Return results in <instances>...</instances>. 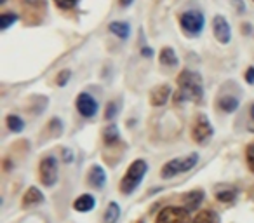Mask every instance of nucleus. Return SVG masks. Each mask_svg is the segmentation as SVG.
I'll use <instances>...</instances> for the list:
<instances>
[{
    "label": "nucleus",
    "instance_id": "1",
    "mask_svg": "<svg viewBox=\"0 0 254 223\" xmlns=\"http://www.w3.org/2000/svg\"><path fill=\"white\" fill-rule=\"evenodd\" d=\"M204 96L202 77L197 72L183 70L178 75V92L174 94V103L200 101Z\"/></svg>",
    "mask_w": 254,
    "mask_h": 223
},
{
    "label": "nucleus",
    "instance_id": "2",
    "mask_svg": "<svg viewBox=\"0 0 254 223\" xmlns=\"http://www.w3.org/2000/svg\"><path fill=\"white\" fill-rule=\"evenodd\" d=\"M146 171H148V164H146L143 159H136L131 166L127 167L126 174L122 176V181H120V192L126 195H131L132 192L141 185Z\"/></svg>",
    "mask_w": 254,
    "mask_h": 223
},
{
    "label": "nucleus",
    "instance_id": "3",
    "mask_svg": "<svg viewBox=\"0 0 254 223\" xmlns=\"http://www.w3.org/2000/svg\"><path fill=\"white\" fill-rule=\"evenodd\" d=\"M198 162V153H190L187 157H176V159L169 160L162 166L160 169V176L164 180H169V178H174L181 173H188L191 171Z\"/></svg>",
    "mask_w": 254,
    "mask_h": 223
},
{
    "label": "nucleus",
    "instance_id": "4",
    "mask_svg": "<svg viewBox=\"0 0 254 223\" xmlns=\"http://www.w3.org/2000/svg\"><path fill=\"white\" fill-rule=\"evenodd\" d=\"M180 25L187 35L195 37V35H200L202 30H204L205 18L198 11H187L180 16Z\"/></svg>",
    "mask_w": 254,
    "mask_h": 223
},
{
    "label": "nucleus",
    "instance_id": "5",
    "mask_svg": "<svg viewBox=\"0 0 254 223\" xmlns=\"http://www.w3.org/2000/svg\"><path fill=\"white\" fill-rule=\"evenodd\" d=\"M155 223H191L190 211L181 206H167L159 211Z\"/></svg>",
    "mask_w": 254,
    "mask_h": 223
},
{
    "label": "nucleus",
    "instance_id": "6",
    "mask_svg": "<svg viewBox=\"0 0 254 223\" xmlns=\"http://www.w3.org/2000/svg\"><path fill=\"white\" fill-rule=\"evenodd\" d=\"M39 176L46 187H54L58 181V160L56 157L47 155L40 160L39 166Z\"/></svg>",
    "mask_w": 254,
    "mask_h": 223
},
{
    "label": "nucleus",
    "instance_id": "7",
    "mask_svg": "<svg viewBox=\"0 0 254 223\" xmlns=\"http://www.w3.org/2000/svg\"><path fill=\"white\" fill-rule=\"evenodd\" d=\"M212 133H214V129H212V124L209 122V119L205 115H198L197 121L193 122V128H191V138H193V142L205 145L211 140Z\"/></svg>",
    "mask_w": 254,
    "mask_h": 223
},
{
    "label": "nucleus",
    "instance_id": "8",
    "mask_svg": "<svg viewBox=\"0 0 254 223\" xmlns=\"http://www.w3.org/2000/svg\"><path fill=\"white\" fill-rule=\"evenodd\" d=\"M75 106H77L78 114L85 119H91L98 112V101L94 99V96H91L89 92H80L75 99Z\"/></svg>",
    "mask_w": 254,
    "mask_h": 223
},
{
    "label": "nucleus",
    "instance_id": "9",
    "mask_svg": "<svg viewBox=\"0 0 254 223\" xmlns=\"http://www.w3.org/2000/svg\"><path fill=\"white\" fill-rule=\"evenodd\" d=\"M212 33H214L216 40L221 44H228L232 40V28H230V23L226 21V18L223 16H214L212 19Z\"/></svg>",
    "mask_w": 254,
    "mask_h": 223
},
{
    "label": "nucleus",
    "instance_id": "10",
    "mask_svg": "<svg viewBox=\"0 0 254 223\" xmlns=\"http://www.w3.org/2000/svg\"><path fill=\"white\" fill-rule=\"evenodd\" d=\"M171 94H173V91H171L169 85L162 84L150 92V103H152L153 106H164L167 101H169Z\"/></svg>",
    "mask_w": 254,
    "mask_h": 223
},
{
    "label": "nucleus",
    "instance_id": "11",
    "mask_svg": "<svg viewBox=\"0 0 254 223\" xmlns=\"http://www.w3.org/2000/svg\"><path fill=\"white\" fill-rule=\"evenodd\" d=\"M87 181H89V185L91 187H94V188H103L105 187V183H106V173H105V169H103L101 166H92L91 169H89V173H87Z\"/></svg>",
    "mask_w": 254,
    "mask_h": 223
},
{
    "label": "nucleus",
    "instance_id": "12",
    "mask_svg": "<svg viewBox=\"0 0 254 223\" xmlns=\"http://www.w3.org/2000/svg\"><path fill=\"white\" fill-rule=\"evenodd\" d=\"M94 206H96V199L91 194H82L73 202V209L77 213H89L94 209Z\"/></svg>",
    "mask_w": 254,
    "mask_h": 223
},
{
    "label": "nucleus",
    "instance_id": "13",
    "mask_svg": "<svg viewBox=\"0 0 254 223\" xmlns=\"http://www.w3.org/2000/svg\"><path fill=\"white\" fill-rule=\"evenodd\" d=\"M40 202H44V195L37 187H30L23 195V208H32V206H37Z\"/></svg>",
    "mask_w": 254,
    "mask_h": 223
},
{
    "label": "nucleus",
    "instance_id": "14",
    "mask_svg": "<svg viewBox=\"0 0 254 223\" xmlns=\"http://www.w3.org/2000/svg\"><path fill=\"white\" fill-rule=\"evenodd\" d=\"M204 201V192L202 190H195V192H190L183 197V208H187L188 211H193V209H198V206L202 204Z\"/></svg>",
    "mask_w": 254,
    "mask_h": 223
},
{
    "label": "nucleus",
    "instance_id": "15",
    "mask_svg": "<svg viewBox=\"0 0 254 223\" xmlns=\"http://www.w3.org/2000/svg\"><path fill=\"white\" fill-rule=\"evenodd\" d=\"M103 142H105L106 147H113L120 142V133L115 124H110L103 129Z\"/></svg>",
    "mask_w": 254,
    "mask_h": 223
},
{
    "label": "nucleus",
    "instance_id": "16",
    "mask_svg": "<svg viewBox=\"0 0 254 223\" xmlns=\"http://www.w3.org/2000/svg\"><path fill=\"white\" fill-rule=\"evenodd\" d=\"M159 61L162 67H167V68L178 67V56H176V53H174V49H171V47H164V49L160 51Z\"/></svg>",
    "mask_w": 254,
    "mask_h": 223
},
{
    "label": "nucleus",
    "instance_id": "17",
    "mask_svg": "<svg viewBox=\"0 0 254 223\" xmlns=\"http://www.w3.org/2000/svg\"><path fill=\"white\" fill-rule=\"evenodd\" d=\"M110 32L113 33V35H117L120 40H126L129 39V35H131V28H129V25L124 21H113L110 23Z\"/></svg>",
    "mask_w": 254,
    "mask_h": 223
},
{
    "label": "nucleus",
    "instance_id": "18",
    "mask_svg": "<svg viewBox=\"0 0 254 223\" xmlns=\"http://www.w3.org/2000/svg\"><path fill=\"white\" fill-rule=\"evenodd\" d=\"M191 223H221L219 222V215L212 209H204V211L197 213Z\"/></svg>",
    "mask_w": 254,
    "mask_h": 223
},
{
    "label": "nucleus",
    "instance_id": "19",
    "mask_svg": "<svg viewBox=\"0 0 254 223\" xmlns=\"http://www.w3.org/2000/svg\"><path fill=\"white\" fill-rule=\"evenodd\" d=\"M239 105H240L239 98H235V96H223L218 101V106L223 112H226V114H233V112L239 108Z\"/></svg>",
    "mask_w": 254,
    "mask_h": 223
},
{
    "label": "nucleus",
    "instance_id": "20",
    "mask_svg": "<svg viewBox=\"0 0 254 223\" xmlns=\"http://www.w3.org/2000/svg\"><path fill=\"white\" fill-rule=\"evenodd\" d=\"M120 218V206L117 202H110L103 215V223H117Z\"/></svg>",
    "mask_w": 254,
    "mask_h": 223
},
{
    "label": "nucleus",
    "instance_id": "21",
    "mask_svg": "<svg viewBox=\"0 0 254 223\" xmlns=\"http://www.w3.org/2000/svg\"><path fill=\"white\" fill-rule=\"evenodd\" d=\"M5 124H7L9 131H12V133H21L23 129H25V121H23L19 115H14V114L7 115Z\"/></svg>",
    "mask_w": 254,
    "mask_h": 223
},
{
    "label": "nucleus",
    "instance_id": "22",
    "mask_svg": "<svg viewBox=\"0 0 254 223\" xmlns=\"http://www.w3.org/2000/svg\"><path fill=\"white\" fill-rule=\"evenodd\" d=\"M18 21V14L16 12H4V14L0 16V28L2 30H7L11 25Z\"/></svg>",
    "mask_w": 254,
    "mask_h": 223
},
{
    "label": "nucleus",
    "instance_id": "23",
    "mask_svg": "<svg viewBox=\"0 0 254 223\" xmlns=\"http://www.w3.org/2000/svg\"><path fill=\"white\" fill-rule=\"evenodd\" d=\"M237 197V192L235 190H219L216 192V199H218L219 202H223V204H226V202H233Z\"/></svg>",
    "mask_w": 254,
    "mask_h": 223
},
{
    "label": "nucleus",
    "instance_id": "24",
    "mask_svg": "<svg viewBox=\"0 0 254 223\" xmlns=\"http://www.w3.org/2000/svg\"><path fill=\"white\" fill-rule=\"evenodd\" d=\"M70 77H71L70 70H61L60 74H58V77H56V84L63 87V85H66V82L70 80Z\"/></svg>",
    "mask_w": 254,
    "mask_h": 223
},
{
    "label": "nucleus",
    "instance_id": "25",
    "mask_svg": "<svg viewBox=\"0 0 254 223\" xmlns=\"http://www.w3.org/2000/svg\"><path fill=\"white\" fill-rule=\"evenodd\" d=\"M117 110H119V105H117L115 101H110L108 105H106V112H105V119H106V121H110V119L115 117Z\"/></svg>",
    "mask_w": 254,
    "mask_h": 223
},
{
    "label": "nucleus",
    "instance_id": "26",
    "mask_svg": "<svg viewBox=\"0 0 254 223\" xmlns=\"http://www.w3.org/2000/svg\"><path fill=\"white\" fill-rule=\"evenodd\" d=\"M246 160H247V166H249V169L254 173V143H253V145L247 147V150H246Z\"/></svg>",
    "mask_w": 254,
    "mask_h": 223
},
{
    "label": "nucleus",
    "instance_id": "27",
    "mask_svg": "<svg viewBox=\"0 0 254 223\" xmlns=\"http://www.w3.org/2000/svg\"><path fill=\"white\" fill-rule=\"evenodd\" d=\"M54 4H56L60 9H64V11H68V9H73L75 7L77 0H54Z\"/></svg>",
    "mask_w": 254,
    "mask_h": 223
},
{
    "label": "nucleus",
    "instance_id": "28",
    "mask_svg": "<svg viewBox=\"0 0 254 223\" xmlns=\"http://www.w3.org/2000/svg\"><path fill=\"white\" fill-rule=\"evenodd\" d=\"M246 82H247V84H254V67L247 68V72H246Z\"/></svg>",
    "mask_w": 254,
    "mask_h": 223
},
{
    "label": "nucleus",
    "instance_id": "29",
    "mask_svg": "<svg viewBox=\"0 0 254 223\" xmlns=\"http://www.w3.org/2000/svg\"><path fill=\"white\" fill-rule=\"evenodd\" d=\"M25 2L30 5H42L44 4V0H25Z\"/></svg>",
    "mask_w": 254,
    "mask_h": 223
},
{
    "label": "nucleus",
    "instance_id": "30",
    "mask_svg": "<svg viewBox=\"0 0 254 223\" xmlns=\"http://www.w3.org/2000/svg\"><path fill=\"white\" fill-rule=\"evenodd\" d=\"M119 2H120V5H122V7H129V5H131L134 0H119Z\"/></svg>",
    "mask_w": 254,
    "mask_h": 223
},
{
    "label": "nucleus",
    "instance_id": "31",
    "mask_svg": "<svg viewBox=\"0 0 254 223\" xmlns=\"http://www.w3.org/2000/svg\"><path fill=\"white\" fill-rule=\"evenodd\" d=\"M141 53H143V56H145V58H150V56L153 54V51H152V49H148V47H145V49H143Z\"/></svg>",
    "mask_w": 254,
    "mask_h": 223
},
{
    "label": "nucleus",
    "instance_id": "32",
    "mask_svg": "<svg viewBox=\"0 0 254 223\" xmlns=\"http://www.w3.org/2000/svg\"><path fill=\"white\" fill-rule=\"evenodd\" d=\"M251 115H253V119H254V105L251 106Z\"/></svg>",
    "mask_w": 254,
    "mask_h": 223
},
{
    "label": "nucleus",
    "instance_id": "33",
    "mask_svg": "<svg viewBox=\"0 0 254 223\" xmlns=\"http://www.w3.org/2000/svg\"><path fill=\"white\" fill-rule=\"evenodd\" d=\"M249 131H254V126H251V128H249Z\"/></svg>",
    "mask_w": 254,
    "mask_h": 223
},
{
    "label": "nucleus",
    "instance_id": "34",
    "mask_svg": "<svg viewBox=\"0 0 254 223\" xmlns=\"http://www.w3.org/2000/svg\"><path fill=\"white\" fill-rule=\"evenodd\" d=\"M139 223H141V222H139Z\"/></svg>",
    "mask_w": 254,
    "mask_h": 223
}]
</instances>
